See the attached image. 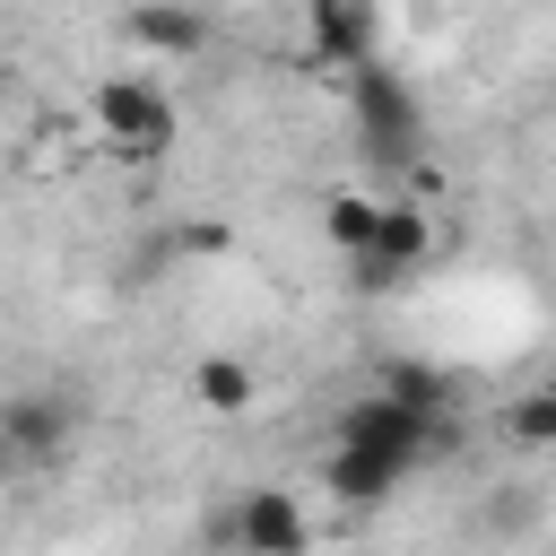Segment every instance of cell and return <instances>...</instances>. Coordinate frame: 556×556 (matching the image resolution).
<instances>
[{
	"mask_svg": "<svg viewBox=\"0 0 556 556\" xmlns=\"http://www.w3.org/2000/svg\"><path fill=\"white\" fill-rule=\"evenodd\" d=\"M87 113H96V130H104L113 156H174V139H182V113H174V96H165L148 70H113V78H96Z\"/></svg>",
	"mask_w": 556,
	"mask_h": 556,
	"instance_id": "obj_1",
	"label": "cell"
},
{
	"mask_svg": "<svg viewBox=\"0 0 556 556\" xmlns=\"http://www.w3.org/2000/svg\"><path fill=\"white\" fill-rule=\"evenodd\" d=\"M208 547H226V556H313V521L287 486H243L226 513H208Z\"/></svg>",
	"mask_w": 556,
	"mask_h": 556,
	"instance_id": "obj_2",
	"label": "cell"
},
{
	"mask_svg": "<svg viewBox=\"0 0 556 556\" xmlns=\"http://www.w3.org/2000/svg\"><path fill=\"white\" fill-rule=\"evenodd\" d=\"M348 113H356V139H365L374 156H417L426 113H417V87H408L400 70H382V61L348 70Z\"/></svg>",
	"mask_w": 556,
	"mask_h": 556,
	"instance_id": "obj_3",
	"label": "cell"
},
{
	"mask_svg": "<svg viewBox=\"0 0 556 556\" xmlns=\"http://www.w3.org/2000/svg\"><path fill=\"white\" fill-rule=\"evenodd\" d=\"M70 443H78L70 391H9L0 400V452H9V469H52V460H70Z\"/></svg>",
	"mask_w": 556,
	"mask_h": 556,
	"instance_id": "obj_4",
	"label": "cell"
},
{
	"mask_svg": "<svg viewBox=\"0 0 556 556\" xmlns=\"http://www.w3.org/2000/svg\"><path fill=\"white\" fill-rule=\"evenodd\" d=\"M434 434H443V426H434V417H417V408H400L391 391H365V400L339 417V443H356V452H374V460H391V469H408Z\"/></svg>",
	"mask_w": 556,
	"mask_h": 556,
	"instance_id": "obj_5",
	"label": "cell"
},
{
	"mask_svg": "<svg viewBox=\"0 0 556 556\" xmlns=\"http://www.w3.org/2000/svg\"><path fill=\"white\" fill-rule=\"evenodd\" d=\"M304 35H313V61H330L339 78L382 61V0H304Z\"/></svg>",
	"mask_w": 556,
	"mask_h": 556,
	"instance_id": "obj_6",
	"label": "cell"
},
{
	"mask_svg": "<svg viewBox=\"0 0 556 556\" xmlns=\"http://www.w3.org/2000/svg\"><path fill=\"white\" fill-rule=\"evenodd\" d=\"M122 35H130L148 61H191V52H208V17H200L191 0H139V9L122 17Z\"/></svg>",
	"mask_w": 556,
	"mask_h": 556,
	"instance_id": "obj_7",
	"label": "cell"
},
{
	"mask_svg": "<svg viewBox=\"0 0 556 556\" xmlns=\"http://www.w3.org/2000/svg\"><path fill=\"white\" fill-rule=\"evenodd\" d=\"M374 261H382L391 278H417V269L434 261V217H426L417 200H382V226H374Z\"/></svg>",
	"mask_w": 556,
	"mask_h": 556,
	"instance_id": "obj_8",
	"label": "cell"
},
{
	"mask_svg": "<svg viewBox=\"0 0 556 556\" xmlns=\"http://www.w3.org/2000/svg\"><path fill=\"white\" fill-rule=\"evenodd\" d=\"M191 391H200L208 417H252V400H261V382H252L243 356H200L191 365Z\"/></svg>",
	"mask_w": 556,
	"mask_h": 556,
	"instance_id": "obj_9",
	"label": "cell"
},
{
	"mask_svg": "<svg viewBox=\"0 0 556 556\" xmlns=\"http://www.w3.org/2000/svg\"><path fill=\"white\" fill-rule=\"evenodd\" d=\"M321 478H330L339 504H382L408 469H391V460H374V452H356V443H330V469H321Z\"/></svg>",
	"mask_w": 556,
	"mask_h": 556,
	"instance_id": "obj_10",
	"label": "cell"
},
{
	"mask_svg": "<svg viewBox=\"0 0 556 556\" xmlns=\"http://www.w3.org/2000/svg\"><path fill=\"white\" fill-rule=\"evenodd\" d=\"M374 226H382V200H365V191H330V200H321V235H330L348 261L374 252Z\"/></svg>",
	"mask_w": 556,
	"mask_h": 556,
	"instance_id": "obj_11",
	"label": "cell"
},
{
	"mask_svg": "<svg viewBox=\"0 0 556 556\" xmlns=\"http://www.w3.org/2000/svg\"><path fill=\"white\" fill-rule=\"evenodd\" d=\"M504 434H513L521 452H556V382L513 391V400H504Z\"/></svg>",
	"mask_w": 556,
	"mask_h": 556,
	"instance_id": "obj_12",
	"label": "cell"
},
{
	"mask_svg": "<svg viewBox=\"0 0 556 556\" xmlns=\"http://www.w3.org/2000/svg\"><path fill=\"white\" fill-rule=\"evenodd\" d=\"M382 391H391L400 408L434 417V426H443V408H452V382H443L434 365H408V356H400V365H382Z\"/></svg>",
	"mask_w": 556,
	"mask_h": 556,
	"instance_id": "obj_13",
	"label": "cell"
},
{
	"mask_svg": "<svg viewBox=\"0 0 556 556\" xmlns=\"http://www.w3.org/2000/svg\"><path fill=\"white\" fill-rule=\"evenodd\" d=\"M0 104H9V70H0Z\"/></svg>",
	"mask_w": 556,
	"mask_h": 556,
	"instance_id": "obj_14",
	"label": "cell"
},
{
	"mask_svg": "<svg viewBox=\"0 0 556 556\" xmlns=\"http://www.w3.org/2000/svg\"><path fill=\"white\" fill-rule=\"evenodd\" d=\"M0 478H9V452H0Z\"/></svg>",
	"mask_w": 556,
	"mask_h": 556,
	"instance_id": "obj_15",
	"label": "cell"
}]
</instances>
